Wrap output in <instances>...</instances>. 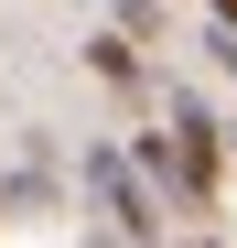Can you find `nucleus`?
Segmentation results:
<instances>
[{"mask_svg": "<svg viewBox=\"0 0 237 248\" xmlns=\"http://www.w3.org/2000/svg\"><path fill=\"white\" fill-rule=\"evenodd\" d=\"M162 248H226V237H162Z\"/></svg>", "mask_w": 237, "mask_h": 248, "instance_id": "20e7f679", "label": "nucleus"}, {"mask_svg": "<svg viewBox=\"0 0 237 248\" xmlns=\"http://www.w3.org/2000/svg\"><path fill=\"white\" fill-rule=\"evenodd\" d=\"M87 65L108 76V87H130V97L151 87V65H140V44H130V32H97V44H87Z\"/></svg>", "mask_w": 237, "mask_h": 248, "instance_id": "7ed1b4c3", "label": "nucleus"}, {"mask_svg": "<svg viewBox=\"0 0 237 248\" xmlns=\"http://www.w3.org/2000/svg\"><path fill=\"white\" fill-rule=\"evenodd\" d=\"M75 184H87V194L108 205V227L130 237V248H162V237H173V216H162V194H151V184L130 173V151H108V140H87V151H75Z\"/></svg>", "mask_w": 237, "mask_h": 248, "instance_id": "f03ea898", "label": "nucleus"}, {"mask_svg": "<svg viewBox=\"0 0 237 248\" xmlns=\"http://www.w3.org/2000/svg\"><path fill=\"white\" fill-rule=\"evenodd\" d=\"M162 162H173V216H205L226 227V119L194 97V87H162Z\"/></svg>", "mask_w": 237, "mask_h": 248, "instance_id": "f257e3e1", "label": "nucleus"}]
</instances>
